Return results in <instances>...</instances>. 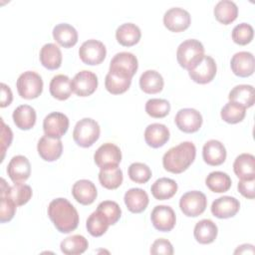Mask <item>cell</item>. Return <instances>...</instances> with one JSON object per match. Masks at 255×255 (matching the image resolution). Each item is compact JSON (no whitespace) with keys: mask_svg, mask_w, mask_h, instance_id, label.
Here are the masks:
<instances>
[{"mask_svg":"<svg viewBox=\"0 0 255 255\" xmlns=\"http://www.w3.org/2000/svg\"><path fill=\"white\" fill-rule=\"evenodd\" d=\"M14 124L20 129H30L36 124V112L29 105H21L17 107L12 115Z\"/></svg>","mask_w":255,"mask_h":255,"instance_id":"f1b7e54d","label":"cell"},{"mask_svg":"<svg viewBox=\"0 0 255 255\" xmlns=\"http://www.w3.org/2000/svg\"><path fill=\"white\" fill-rule=\"evenodd\" d=\"M195 155V145L191 141H183L169 148L163 154L162 165L169 172L181 173L193 162Z\"/></svg>","mask_w":255,"mask_h":255,"instance_id":"7a4b0ae2","label":"cell"},{"mask_svg":"<svg viewBox=\"0 0 255 255\" xmlns=\"http://www.w3.org/2000/svg\"><path fill=\"white\" fill-rule=\"evenodd\" d=\"M138 68V63L136 57L129 52H121L114 56L110 63V70L129 78H132L136 73Z\"/></svg>","mask_w":255,"mask_h":255,"instance_id":"9a60e30c","label":"cell"},{"mask_svg":"<svg viewBox=\"0 0 255 255\" xmlns=\"http://www.w3.org/2000/svg\"><path fill=\"white\" fill-rule=\"evenodd\" d=\"M130 84L131 78L114 71H109L105 79V87L113 95H120L127 92Z\"/></svg>","mask_w":255,"mask_h":255,"instance_id":"f546056e","label":"cell"},{"mask_svg":"<svg viewBox=\"0 0 255 255\" xmlns=\"http://www.w3.org/2000/svg\"><path fill=\"white\" fill-rule=\"evenodd\" d=\"M145 112L151 118H164L170 112V104L164 99H149L145 104Z\"/></svg>","mask_w":255,"mask_h":255,"instance_id":"b9f144b4","label":"cell"},{"mask_svg":"<svg viewBox=\"0 0 255 255\" xmlns=\"http://www.w3.org/2000/svg\"><path fill=\"white\" fill-rule=\"evenodd\" d=\"M94 160L100 168L116 166L122 160V151L115 143L106 142L96 150Z\"/></svg>","mask_w":255,"mask_h":255,"instance_id":"7c38bea8","label":"cell"},{"mask_svg":"<svg viewBox=\"0 0 255 255\" xmlns=\"http://www.w3.org/2000/svg\"><path fill=\"white\" fill-rule=\"evenodd\" d=\"M228 99L244 108H250L254 104V88L251 85H237L229 92Z\"/></svg>","mask_w":255,"mask_h":255,"instance_id":"d590c367","label":"cell"},{"mask_svg":"<svg viewBox=\"0 0 255 255\" xmlns=\"http://www.w3.org/2000/svg\"><path fill=\"white\" fill-rule=\"evenodd\" d=\"M169 139V129L165 125L154 123L146 127L144 130V140L147 145L157 148L164 145Z\"/></svg>","mask_w":255,"mask_h":255,"instance_id":"7402d4cb","label":"cell"},{"mask_svg":"<svg viewBox=\"0 0 255 255\" xmlns=\"http://www.w3.org/2000/svg\"><path fill=\"white\" fill-rule=\"evenodd\" d=\"M110 226L109 220L99 210L94 211L87 219L86 227L88 232L94 237H100L106 233Z\"/></svg>","mask_w":255,"mask_h":255,"instance_id":"ab89813d","label":"cell"},{"mask_svg":"<svg viewBox=\"0 0 255 255\" xmlns=\"http://www.w3.org/2000/svg\"><path fill=\"white\" fill-rule=\"evenodd\" d=\"M150 191L152 196L157 200L169 199L176 193L177 183L171 178L160 177L152 183Z\"/></svg>","mask_w":255,"mask_h":255,"instance_id":"1f68e13d","label":"cell"},{"mask_svg":"<svg viewBox=\"0 0 255 255\" xmlns=\"http://www.w3.org/2000/svg\"><path fill=\"white\" fill-rule=\"evenodd\" d=\"M123 179V171L118 165L101 168L99 172L100 183L107 189L118 188L122 184Z\"/></svg>","mask_w":255,"mask_h":255,"instance_id":"e575fe53","label":"cell"},{"mask_svg":"<svg viewBox=\"0 0 255 255\" xmlns=\"http://www.w3.org/2000/svg\"><path fill=\"white\" fill-rule=\"evenodd\" d=\"M7 173L14 183L27 180L31 174L29 159L24 155L13 156L7 165Z\"/></svg>","mask_w":255,"mask_h":255,"instance_id":"2e32d148","label":"cell"},{"mask_svg":"<svg viewBox=\"0 0 255 255\" xmlns=\"http://www.w3.org/2000/svg\"><path fill=\"white\" fill-rule=\"evenodd\" d=\"M17 205L8 196H1V208H0V222L5 223L10 221L16 212Z\"/></svg>","mask_w":255,"mask_h":255,"instance_id":"bcb514c9","label":"cell"},{"mask_svg":"<svg viewBox=\"0 0 255 255\" xmlns=\"http://www.w3.org/2000/svg\"><path fill=\"white\" fill-rule=\"evenodd\" d=\"M48 215L56 229L61 233H70L78 227V211L66 198L53 199L48 206Z\"/></svg>","mask_w":255,"mask_h":255,"instance_id":"6da1fadb","label":"cell"},{"mask_svg":"<svg viewBox=\"0 0 255 255\" xmlns=\"http://www.w3.org/2000/svg\"><path fill=\"white\" fill-rule=\"evenodd\" d=\"M53 38L62 47L71 48L78 42V32L72 25L60 23L53 29Z\"/></svg>","mask_w":255,"mask_h":255,"instance_id":"cb8c5ba5","label":"cell"},{"mask_svg":"<svg viewBox=\"0 0 255 255\" xmlns=\"http://www.w3.org/2000/svg\"><path fill=\"white\" fill-rule=\"evenodd\" d=\"M128 173L129 178L136 183L143 184L151 177V170L145 163L133 162L128 166Z\"/></svg>","mask_w":255,"mask_h":255,"instance_id":"7bdbcfd3","label":"cell"},{"mask_svg":"<svg viewBox=\"0 0 255 255\" xmlns=\"http://www.w3.org/2000/svg\"><path fill=\"white\" fill-rule=\"evenodd\" d=\"M49 90L50 94L57 100L64 101L69 99L73 92L70 78L63 74L54 76L50 82Z\"/></svg>","mask_w":255,"mask_h":255,"instance_id":"4dcf8cb0","label":"cell"},{"mask_svg":"<svg viewBox=\"0 0 255 255\" xmlns=\"http://www.w3.org/2000/svg\"><path fill=\"white\" fill-rule=\"evenodd\" d=\"M207 206V199L204 193L198 190H191L184 193L179 199V207L184 215L196 217L202 214Z\"/></svg>","mask_w":255,"mask_h":255,"instance_id":"8992f818","label":"cell"},{"mask_svg":"<svg viewBox=\"0 0 255 255\" xmlns=\"http://www.w3.org/2000/svg\"><path fill=\"white\" fill-rule=\"evenodd\" d=\"M202 157L209 165H220L226 159V148L221 141L217 139H210L203 145Z\"/></svg>","mask_w":255,"mask_h":255,"instance_id":"ffe728a7","label":"cell"},{"mask_svg":"<svg viewBox=\"0 0 255 255\" xmlns=\"http://www.w3.org/2000/svg\"><path fill=\"white\" fill-rule=\"evenodd\" d=\"M69 128L68 117L59 112H53L47 115L43 121V129L45 135L53 138H61Z\"/></svg>","mask_w":255,"mask_h":255,"instance_id":"ba28073f","label":"cell"},{"mask_svg":"<svg viewBox=\"0 0 255 255\" xmlns=\"http://www.w3.org/2000/svg\"><path fill=\"white\" fill-rule=\"evenodd\" d=\"M100 133L99 124L91 118H84L77 122L73 130V138L78 145L89 147L98 140Z\"/></svg>","mask_w":255,"mask_h":255,"instance_id":"277c9868","label":"cell"},{"mask_svg":"<svg viewBox=\"0 0 255 255\" xmlns=\"http://www.w3.org/2000/svg\"><path fill=\"white\" fill-rule=\"evenodd\" d=\"M106 55V46L101 41L95 39L85 41L79 49V56L82 62L91 66L101 64L105 60Z\"/></svg>","mask_w":255,"mask_h":255,"instance_id":"52a82bcc","label":"cell"},{"mask_svg":"<svg viewBox=\"0 0 255 255\" xmlns=\"http://www.w3.org/2000/svg\"><path fill=\"white\" fill-rule=\"evenodd\" d=\"M1 196H8L17 206H21L26 204L32 197V188L28 184L16 182L6 192L1 193Z\"/></svg>","mask_w":255,"mask_h":255,"instance_id":"74e56055","label":"cell"},{"mask_svg":"<svg viewBox=\"0 0 255 255\" xmlns=\"http://www.w3.org/2000/svg\"><path fill=\"white\" fill-rule=\"evenodd\" d=\"M73 92L79 97H88L92 95L98 87V77L95 73L83 70L75 75L71 81Z\"/></svg>","mask_w":255,"mask_h":255,"instance_id":"9c48e42d","label":"cell"},{"mask_svg":"<svg viewBox=\"0 0 255 255\" xmlns=\"http://www.w3.org/2000/svg\"><path fill=\"white\" fill-rule=\"evenodd\" d=\"M74 198L83 205L92 204L97 198L98 192L96 185L88 179H80L76 181L72 187Z\"/></svg>","mask_w":255,"mask_h":255,"instance_id":"44dd1931","label":"cell"},{"mask_svg":"<svg viewBox=\"0 0 255 255\" xmlns=\"http://www.w3.org/2000/svg\"><path fill=\"white\" fill-rule=\"evenodd\" d=\"M176 127L183 132L191 133L197 131L202 125L201 114L191 108L181 109L177 112L174 118Z\"/></svg>","mask_w":255,"mask_h":255,"instance_id":"30bf717a","label":"cell"},{"mask_svg":"<svg viewBox=\"0 0 255 255\" xmlns=\"http://www.w3.org/2000/svg\"><path fill=\"white\" fill-rule=\"evenodd\" d=\"M39 155L46 161L57 160L63 151V143L59 138H53L48 135H43L37 144Z\"/></svg>","mask_w":255,"mask_h":255,"instance_id":"d6986e66","label":"cell"},{"mask_svg":"<svg viewBox=\"0 0 255 255\" xmlns=\"http://www.w3.org/2000/svg\"><path fill=\"white\" fill-rule=\"evenodd\" d=\"M163 85L162 76L154 70H147L140 75L139 87L146 94L159 93L163 89Z\"/></svg>","mask_w":255,"mask_h":255,"instance_id":"836d02e7","label":"cell"},{"mask_svg":"<svg viewBox=\"0 0 255 255\" xmlns=\"http://www.w3.org/2000/svg\"><path fill=\"white\" fill-rule=\"evenodd\" d=\"M204 57V47L196 39H187L179 44L176 51V59L180 67L191 70Z\"/></svg>","mask_w":255,"mask_h":255,"instance_id":"3957f363","label":"cell"},{"mask_svg":"<svg viewBox=\"0 0 255 255\" xmlns=\"http://www.w3.org/2000/svg\"><path fill=\"white\" fill-rule=\"evenodd\" d=\"M235 254H254L255 250H254V246L251 244H243L238 246V248L234 251Z\"/></svg>","mask_w":255,"mask_h":255,"instance_id":"816d5d0a","label":"cell"},{"mask_svg":"<svg viewBox=\"0 0 255 255\" xmlns=\"http://www.w3.org/2000/svg\"><path fill=\"white\" fill-rule=\"evenodd\" d=\"M140 36L141 32L139 27L133 23H124L120 25L116 31L117 41L125 47L135 45L139 41Z\"/></svg>","mask_w":255,"mask_h":255,"instance_id":"83f0119b","label":"cell"},{"mask_svg":"<svg viewBox=\"0 0 255 255\" xmlns=\"http://www.w3.org/2000/svg\"><path fill=\"white\" fill-rule=\"evenodd\" d=\"M16 87L21 98L26 100L36 99L42 94L43 80L38 73L26 71L19 76Z\"/></svg>","mask_w":255,"mask_h":255,"instance_id":"5b68a950","label":"cell"},{"mask_svg":"<svg viewBox=\"0 0 255 255\" xmlns=\"http://www.w3.org/2000/svg\"><path fill=\"white\" fill-rule=\"evenodd\" d=\"M191 17L188 11L180 7H173L165 11L163 24L171 32H181L190 25Z\"/></svg>","mask_w":255,"mask_h":255,"instance_id":"8fae6325","label":"cell"},{"mask_svg":"<svg viewBox=\"0 0 255 255\" xmlns=\"http://www.w3.org/2000/svg\"><path fill=\"white\" fill-rule=\"evenodd\" d=\"M216 72L217 66L214 59L210 56L204 55L203 59L188 71V75L195 83L207 84L214 79Z\"/></svg>","mask_w":255,"mask_h":255,"instance_id":"5bb4252c","label":"cell"},{"mask_svg":"<svg viewBox=\"0 0 255 255\" xmlns=\"http://www.w3.org/2000/svg\"><path fill=\"white\" fill-rule=\"evenodd\" d=\"M12 100H13V94H12L11 89L9 88V86L2 83L1 84V103H0V107L5 108V107L9 106L12 103Z\"/></svg>","mask_w":255,"mask_h":255,"instance_id":"f907efd6","label":"cell"},{"mask_svg":"<svg viewBox=\"0 0 255 255\" xmlns=\"http://www.w3.org/2000/svg\"><path fill=\"white\" fill-rule=\"evenodd\" d=\"M254 185H255V178H249V179H241L238 182L237 188L238 191L246 198L253 199L255 195L254 191Z\"/></svg>","mask_w":255,"mask_h":255,"instance_id":"681fc988","label":"cell"},{"mask_svg":"<svg viewBox=\"0 0 255 255\" xmlns=\"http://www.w3.org/2000/svg\"><path fill=\"white\" fill-rule=\"evenodd\" d=\"M233 170L240 179L255 178V157L250 153L239 154L233 163Z\"/></svg>","mask_w":255,"mask_h":255,"instance_id":"4316f807","label":"cell"},{"mask_svg":"<svg viewBox=\"0 0 255 255\" xmlns=\"http://www.w3.org/2000/svg\"><path fill=\"white\" fill-rule=\"evenodd\" d=\"M40 62L48 70H56L62 64V52L54 43L45 44L40 51Z\"/></svg>","mask_w":255,"mask_h":255,"instance_id":"484cf974","label":"cell"},{"mask_svg":"<svg viewBox=\"0 0 255 255\" xmlns=\"http://www.w3.org/2000/svg\"><path fill=\"white\" fill-rule=\"evenodd\" d=\"M216 20L224 25L232 23L238 16V7L231 0H220L213 9Z\"/></svg>","mask_w":255,"mask_h":255,"instance_id":"d6a6232c","label":"cell"},{"mask_svg":"<svg viewBox=\"0 0 255 255\" xmlns=\"http://www.w3.org/2000/svg\"><path fill=\"white\" fill-rule=\"evenodd\" d=\"M231 183L230 176L223 171H212L205 178L206 186L216 193L226 192L231 187Z\"/></svg>","mask_w":255,"mask_h":255,"instance_id":"f35d334b","label":"cell"},{"mask_svg":"<svg viewBox=\"0 0 255 255\" xmlns=\"http://www.w3.org/2000/svg\"><path fill=\"white\" fill-rule=\"evenodd\" d=\"M12 139H13V132L11 128L8 126H6L3 120L1 119V152H2L1 161H3L5 156V151L10 146Z\"/></svg>","mask_w":255,"mask_h":255,"instance_id":"c3c4849f","label":"cell"},{"mask_svg":"<svg viewBox=\"0 0 255 255\" xmlns=\"http://www.w3.org/2000/svg\"><path fill=\"white\" fill-rule=\"evenodd\" d=\"M150 253L153 254V255H159V254L172 255L173 254V247L167 239L159 238V239H156L151 244Z\"/></svg>","mask_w":255,"mask_h":255,"instance_id":"7dc6e473","label":"cell"},{"mask_svg":"<svg viewBox=\"0 0 255 255\" xmlns=\"http://www.w3.org/2000/svg\"><path fill=\"white\" fill-rule=\"evenodd\" d=\"M246 115V108L235 102L229 101L220 112L222 120L228 124H237L243 121Z\"/></svg>","mask_w":255,"mask_h":255,"instance_id":"60d3db41","label":"cell"},{"mask_svg":"<svg viewBox=\"0 0 255 255\" xmlns=\"http://www.w3.org/2000/svg\"><path fill=\"white\" fill-rule=\"evenodd\" d=\"M212 214L220 219L233 217L240 208V202L232 196L224 195L216 198L211 204Z\"/></svg>","mask_w":255,"mask_h":255,"instance_id":"e0dca14e","label":"cell"},{"mask_svg":"<svg viewBox=\"0 0 255 255\" xmlns=\"http://www.w3.org/2000/svg\"><path fill=\"white\" fill-rule=\"evenodd\" d=\"M125 204L132 213L142 212L148 205V195L141 188H130L125 193Z\"/></svg>","mask_w":255,"mask_h":255,"instance_id":"603a6c76","label":"cell"},{"mask_svg":"<svg viewBox=\"0 0 255 255\" xmlns=\"http://www.w3.org/2000/svg\"><path fill=\"white\" fill-rule=\"evenodd\" d=\"M230 67L234 75L246 78L254 72V56L250 52L241 51L235 53L230 61Z\"/></svg>","mask_w":255,"mask_h":255,"instance_id":"ac0fdd59","label":"cell"},{"mask_svg":"<svg viewBox=\"0 0 255 255\" xmlns=\"http://www.w3.org/2000/svg\"><path fill=\"white\" fill-rule=\"evenodd\" d=\"M89 246L88 240L80 234H75L65 238L61 244V251L66 255H79L84 253Z\"/></svg>","mask_w":255,"mask_h":255,"instance_id":"8d00e7d4","label":"cell"},{"mask_svg":"<svg viewBox=\"0 0 255 255\" xmlns=\"http://www.w3.org/2000/svg\"><path fill=\"white\" fill-rule=\"evenodd\" d=\"M232 40L238 45H247L249 44L254 36L253 27L248 23H240L236 25L231 33Z\"/></svg>","mask_w":255,"mask_h":255,"instance_id":"ee69618b","label":"cell"},{"mask_svg":"<svg viewBox=\"0 0 255 255\" xmlns=\"http://www.w3.org/2000/svg\"><path fill=\"white\" fill-rule=\"evenodd\" d=\"M217 233V225L210 219H202L198 221L193 230L194 238L200 244L212 243L216 239Z\"/></svg>","mask_w":255,"mask_h":255,"instance_id":"d4e9b609","label":"cell"},{"mask_svg":"<svg viewBox=\"0 0 255 255\" xmlns=\"http://www.w3.org/2000/svg\"><path fill=\"white\" fill-rule=\"evenodd\" d=\"M150 219L154 228L162 232L173 229L176 222L175 212L168 205H156L151 211Z\"/></svg>","mask_w":255,"mask_h":255,"instance_id":"4fadbf2b","label":"cell"},{"mask_svg":"<svg viewBox=\"0 0 255 255\" xmlns=\"http://www.w3.org/2000/svg\"><path fill=\"white\" fill-rule=\"evenodd\" d=\"M97 210L102 212L109 220L110 225L116 224L122 215V209L120 205L113 200H105L99 203Z\"/></svg>","mask_w":255,"mask_h":255,"instance_id":"f6af8a7d","label":"cell"}]
</instances>
